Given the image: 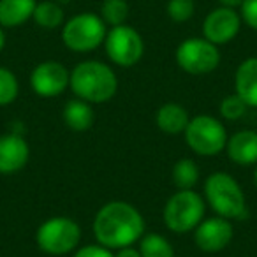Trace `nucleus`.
Segmentation results:
<instances>
[{"instance_id":"f03ea898","label":"nucleus","mask_w":257,"mask_h":257,"mask_svg":"<svg viewBox=\"0 0 257 257\" xmlns=\"http://www.w3.org/2000/svg\"><path fill=\"white\" fill-rule=\"evenodd\" d=\"M69 88L88 104H104L118 92V76L107 64L99 60L79 62L71 71Z\"/></svg>"},{"instance_id":"20e7f679","label":"nucleus","mask_w":257,"mask_h":257,"mask_svg":"<svg viewBox=\"0 0 257 257\" xmlns=\"http://www.w3.org/2000/svg\"><path fill=\"white\" fill-rule=\"evenodd\" d=\"M206 213V201L203 196L190 190H176L164 204L162 218L166 227L176 234L192 232L203 222Z\"/></svg>"},{"instance_id":"4be33fe9","label":"nucleus","mask_w":257,"mask_h":257,"mask_svg":"<svg viewBox=\"0 0 257 257\" xmlns=\"http://www.w3.org/2000/svg\"><path fill=\"white\" fill-rule=\"evenodd\" d=\"M128 13H131V8L127 0H102L99 16L107 27H120L125 25Z\"/></svg>"},{"instance_id":"423d86ee","label":"nucleus","mask_w":257,"mask_h":257,"mask_svg":"<svg viewBox=\"0 0 257 257\" xmlns=\"http://www.w3.org/2000/svg\"><path fill=\"white\" fill-rule=\"evenodd\" d=\"M81 241V227L69 217H51L37 227L36 243L48 255H65L78 248Z\"/></svg>"},{"instance_id":"f8f14e48","label":"nucleus","mask_w":257,"mask_h":257,"mask_svg":"<svg viewBox=\"0 0 257 257\" xmlns=\"http://www.w3.org/2000/svg\"><path fill=\"white\" fill-rule=\"evenodd\" d=\"M194 243L199 250L208 253H215L224 250L229 246L234 236V229H232L231 220L224 217H210L203 218L199 225L194 229Z\"/></svg>"},{"instance_id":"b1692460","label":"nucleus","mask_w":257,"mask_h":257,"mask_svg":"<svg viewBox=\"0 0 257 257\" xmlns=\"http://www.w3.org/2000/svg\"><path fill=\"white\" fill-rule=\"evenodd\" d=\"M246 109H248V106H246L236 93L225 95L224 99L220 100V106H218V111H220L222 118L229 121H236V120H239V118H243Z\"/></svg>"},{"instance_id":"6ab92c4d","label":"nucleus","mask_w":257,"mask_h":257,"mask_svg":"<svg viewBox=\"0 0 257 257\" xmlns=\"http://www.w3.org/2000/svg\"><path fill=\"white\" fill-rule=\"evenodd\" d=\"M32 20L36 22L37 27H41V29L55 30V29H58V27H64V22H65L64 8H62L60 4H57L55 0H43V2H37Z\"/></svg>"},{"instance_id":"4468645a","label":"nucleus","mask_w":257,"mask_h":257,"mask_svg":"<svg viewBox=\"0 0 257 257\" xmlns=\"http://www.w3.org/2000/svg\"><path fill=\"white\" fill-rule=\"evenodd\" d=\"M227 157L238 166L257 164V133L255 131H238L227 140L225 145Z\"/></svg>"},{"instance_id":"c756f323","label":"nucleus","mask_w":257,"mask_h":257,"mask_svg":"<svg viewBox=\"0 0 257 257\" xmlns=\"http://www.w3.org/2000/svg\"><path fill=\"white\" fill-rule=\"evenodd\" d=\"M4 46H6V32H4V29L0 27V51L4 50Z\"/></svg>"},{"instance_id":"f3484780","label":"nucleus","mask_w":257,"mask_h":257,"mask_svg":"<svg viewBox=\"0 0 257 257\" xmlns=\"http://www.w3.org/2000/svg\"><path fill=\"white\" fill-rule=\"evenodd\" d=\"M37 0H0V27L15 29L32 20Z\"/></svg>"},{"instance_id":"5701e85b","label":"nucleus","mask_w":257,"mask_h":257,"mask_svg":"<svg viewBox=\"0 0 257 257\" xmlns=\"http://www.w3.org/2000/svg\"><path fill=\"white\" fill-rule=\"evenodd\" d=\"M20 83L16 74L8 67H0V106H9L18 99Z\"/></svg>"},{"instance_id":"9b49d317","label":"nucleus","mask_w":257,"mask_h":257,"mask_svg":"<svg viewBox=\"0 0 257 257\" xmlns=\"http://www.w3.org/2000/svg\"><path fill=\"white\" fill-rule=\"evenodd\" d=\"M241 30V16L236 9L222 8L210 11L203 22V36L215 46H222L234 39Z\"/></svg>"},{"instance_id":"f257e3e1","label":"nucleus","mask_w":257,"mask_h":257,"mask_svg":"<svg viewBox=\"0 0 257 257\" xmlns=\"http://www.w3.org/2000/svg\"><path fill=\"white\" fill-rule=\"evenodd\" d=\"M92 229L99 245L120 250L140 241L145 236L147 224L136 206L125 201H111L99 208Z\"/></svg>"},{"instance_id":"aec40b11","label":"nucleus","mask_w":257,"mask_h":257,"mask_svg":"<svg viewBox=\"0 0 257 257\" xmlns=\"http://www.w3.org/2000/svg\"><path fill=\"white\" fill-rule=\"evenodd\" d=\"M171 178L178 190L194 189L196 183L199 182V166L196 164V161H192V159H189V157L180 159V161H176V164L173 166Z\"/></svg>"},{"instance_id":"cd10ccee","label":"nucleus","mask_w":257,"mask_h":257,"mask_svg":"<svg viewBox=\"0 0 257 257\" xmlns=\"http://www.w3.org/2000/svg\"><path fill=\"white\" fill-rule=\"evenodd\" d=\"M114 257H141V252H140V248H134V245H133V246H125V248L116 250Z\"/></svg>"},{"instance_id":"393cba45","label":"nucleus","mask_w":257,"mask_h":257,"mask_svg":"<svg viewBox=\"0 0 257 257\" xmlns=\"http://www.w3.org/2000/svg\"><path fill=\"white\" fill-rule=\"evenodd\" d=\"M166 13L175 23H185L192 20L196 13V4L194 0H168Z\"/></svg>"},{"instance_id":"a211bd4d","label":"nucleus","mask_w":257,"mask_h":257,"mask_svg":"<svg viewBox=\"0 0 257 257\" xmlns=\"http://www.w3.org/2000/svg\"><path fill=\"white\" fill-rule=\"evenodd\" d=\"M64 121L67 128L72 133H86L93 125V109L92 104L85 102L81 99H72L64 106Z\"/></svg>"},{"instance_id":"6e6552de","label":"nucleus","mask_w":257,"mask_h":257,"mask_svg":"<svg viewBox=\"0 0 257 257\" xmlns=\"http://www.w3.org/2000/svg\"><path fill=\"white\" fill-rule=\"evenodd\" d=\"M175 57L178 67L190 76H206L220 64L218 46L211 44L204 37H189L182 41L176 48Z\"/></svg>"},{"instance_id":"39448f33","label":"nucleus","mask_w":257,"mask_h":257,"mask_svg":"<svg viewBox=\"0 0 257 257\" xmlns=\"http://www.w3.org/2000/svg\"><path fill=\"white\" fill-rule=\"evenodd\" d=\"M107 25L95 13H79L62 27V43L74 53H90L104 44Z\"/></svg>"},{"instance_id":"1a4fd4ad","label":"nucleus","mask_w":257,"mask_h":257,"mask_svg":"<svg viewBox=\"0 0 257 257\" xmlns=\"http://www.w3.org/2000/svg\"><path fill=\"white\" fill-rule=\"evenodd\" d=\"M106 55L118 67H133L143 58L145 41L141 34L131 25H120L107 29L104 39Z\"/></svg>"},{"instance_id":"ddd939ff","label":"nucleus","mask_w":257,"mask_h":257,"mask_svg":"<svg viewBox=\"0 0 257 257\" xmlns=\"http://www.w3.org/2000/svg\"><path fill=\"white\" fill-rule=\"evenodd\" d=\"M30 159V147L20 134L0 136V175H15L22 171Z\"/></svg>"},{"instance_id":"c85d7f7f","label":"nucleus","mask_w":257,"mask_h":257,"mask_svg":"<svg viewBox=\"0 0 257 257\" xmlns=\"http://www.w3.org/2000/svg\"><path fill=\"white\" fill-rule=\"evenodd\" d=\"M218 4L222 8H229V9H239L243 4V0H218Z\"/></svg>"},{"instance_id":"2f4dec72","label":"nucleus","mask_w":257,"mask_h":257,"mask_svg":"<svg viewBox=\"0 0 257 257\" xmlns=\"http://www.w3.org/2000/svg\"><path fill=\"white\" fill-rule=\"evenodd\" d=\"M253 183H255V189H257V164H255V171H253Z\"/></svg>"},{"instance_id":"a878e982","label":"nucleus","mask_w":257,"mask_h":257,"mask_svg":"<svg viewBox=\"0 0 257 257\" xmlns=\"http://www.w3.org/2000/svg\"><path fill=\"white\" fill-rule=\"evenodd\" d=\"M239 16L246 27L257 32V0H243L239 8Z\"/></svg>"},{"instance_id":"dca6fc26","label":"nucleus","mask_w":257,"mask_h":257,"mask_svg":"<svg viewBox=\"0 0 257 257\" xmlns=\"http://www.w3.org/2000/svg\"><path fill=\"white\" fill-rule=\"evenodd\" d=\"M190 121L189 111L178 102H166L155 113V123L164 134L176 136L185 133L187 125Z\"/></svg>"},{"instance_id":"2eb2a0df","label":"nucleus","mask_w":257,"mask_h":257,"mask_svg":"<svg viewBox=\"0 0 257 257\" xmlns=\"http://www.w3.org/2000/svg\"><path fill=\"white\" fill-rule=\"evenodd\" d=\"M234 93L248 107L257 109V57H248L238 65L234 74Z\"/></svg>"},{"instance_id":"9d476101","label":"nucleus","mask_w":257,"mask_h":257,"mask_svg":"<svg viewBox=\"0 0 257 257\" xmlns=\"http://www.w3.org/2000/svg\"><path fill=\"white\" fill-rule=\"evenodd\" d=\"M71 71L64 64L55 60H46L36 65L30 74V86L39 97H58L69 88Z\"/></svg>"},{"instance_id":"7ed1b4c3","label":"nucleus","mask_w":257,"mask_h":257,"mask_svg":"<svg viewBox=\"0 0 257 257\" xmlns=\"http://www.w3.org/2000/svg\"><path fill=\"white\" fill-rule=\"evenodd\" d=\"M204 201L208 206L227 220H241L248 213L245 192L234 176L224 171L211 173L204 182Z\"/></svg>"},{"instance_id":"7c9ffc66","label":"nucleus","mask_w":257,"mask_h":257,"mask_svg":"<svg viewBox=\"0 0 257 257\" xmlns=\"http://www.w3.org/2000/svg\"><path fill=\"white\" fill-rule=\"evenodd\" d=\"M55 2H57V4H60V6H64V4H69L71 0H55Z\"/></svg>"},{"instance_id":"412c9836","label":"nucleus","mask_w":257,"mask_h":257,"mask_svg":"<svg viewBox=\"0 0 257 257\" xmlns=\"http://www.w3.org/2000/svg\"><path fill=\"white\" fill-rule=\"evenodd\" d=\"M138 243H140L138 248L141 252V257H175V248L169 239L159 232L145 234Z\"/></svg>"},{"instance_id":"bb28decb","label":"nucleus","mask_w":257,"mask_h":257,"mask_svg":"<svg viewBox=\"0 0 257 257\" xmlns=\"http://www.w3.org/2000/svg\"><path fill=\"white\" fill-rule=\"evenodd\" d=\"M72 257H114V253L113 250L106 248L99 243H92V245H85L78 248Z\"/></svg>"},{"instance_id":"0eeeda50","label":"nucleus","mask_w":257,"mask_h":257,"mask_svg":"<svg viewBox=\"0 0 257 257\" xmlns=\"http://www.w3.org/2000/svg\"><path fill=\"white\" fill-rule=\"evenodd\" d=\"M183 134L190 150L201 157L218 155L225 150L229 140L224 123L211 114H197L190 118Z\"/></svg>"}]
</instances>
